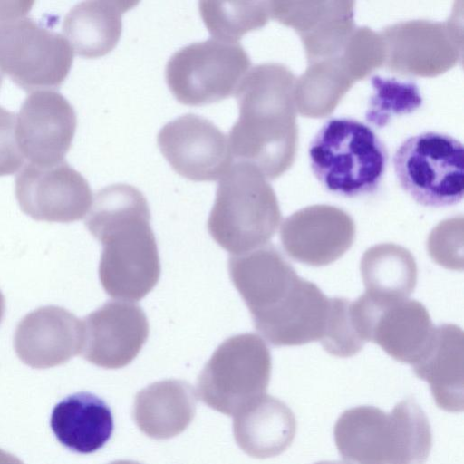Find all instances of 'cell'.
Returning <instances> with one entry per match:
<instances>
[{"label": "cell", "instance_id": "obj_31", "mask_svg": "<svg viewBox=\"0 0 464 464\" xmlns=\"http://www.w3.org/2000/svg\"><path fill=\"white\" fill-rule=\"evenodd\" d=\"M110 464H140V463L136 462V461H131V460H117V461H113Z\"/></svg>", "mask_w": 464, "mask_h": 464}, {"label": "cell", "instance_id": "obj_19", "mask_svg": "<svg viewBox=\"0 0 464 464\" xmlns=\"http://www.w3.org/2000/svg\"><path fill=\"white\" fill-rule=\"evenodd\" d=\"M50 425L59 442L72 451L90 454L102 448L113 431L110 407L90 392H77L53 409Z\"/></svg>", "mask_w": 464, "mask_h": 464}, {"label": "cell", "instance_id": "obj_18", "mask_svg": "<svg viewBox=\"0 0 464 464\" xmlns=\"http://www.w3.org/2000/svg\"><path fill=\"white\" fill-rule=\"evenodd\" d=\"M193 387L183 380L168 379L151 383L135 397L133 418L148 437L167 440L183 432L196 413Z\"/></svg>", "mask_w": 464, "mask_h": 464}, {"label": "cell", "instance_id": "obj_7", "mask_svg": "<svg viewBox=\"0 0 464 464\" xmlns=\"http://www.w3.org/2000/svg\"><path fill=\"white\" fill-rule=\"evenodd\" d=\"M72 61L73 50L63 35L27 16L0 26V71L26 91L59 87Z\"/></svg>", "mask_w": 464, "mask_h": 464}, {"label": "cell", "instance_id": "obj_10", "mask_svg": "<svg viewBox=\"0 0 464 464\" xmlns=\"http://www.w3.org/2000/svg\"><path fill=\"white\" fill-rule=\"evenodd\" d=\"M230 279L244 299L262 335L280 313L300 277L272 244L228 260Z\"/></svg>", "mask_w": 464, "mask_h": 464}, {"label": "cell", "instance_id": "obj_29", "mask_svg": "<svg viewBox=\"0 0 464 464\" xmlns=\"http://www.w3.org/2000/svg\"><path fill=\"white\" fill-rule=\"evenodd\" d=\"M0 464H24L15 456L0 449Z\"/></svg>", "mask_w": 464, "mask_h": 464}, {"label": "cell", "instance_id": "obj_11", "mask_svg": "<svg viewBox=\"0 0 464 464\" xmlns=\"http://www.w3.org/2000/svg\"><path fill=\"white\" fill-rule=\"evenodd\" d=\"M159 148L179 175L196 181L220 179L232 164L228 138L210 120L186 113L166 123Z\"/></svg>", "mask_w": 464, "mask_h": 464}, {"label": "cell", "instance_id": "obj_13", "mask_svg": "<svg viewBox=\"0 0 464 464\" xmlns=\"http://www.w3.org/2000/svg\"><path fill=\"white\" fill-rule=\"evenodd\" d=\"M81 354L105 369L130 364L145 344L150 326L142 308L134 303L109 301L83 320Z\"/></svg>", "mask_w": 464, "mask_h": 464}, {"label": "cell", "instance_id": "obj_8", "mask_svg": "<svg viewBox=\"0 0 464 464\" xmlns=\"http://www.w3.org/2000/svg\"><path fill=\"white\" fill-rule=\"evenodd\" d=\"M15 197L23 212L47 222L80 220L92 203L87 179L64 160L51 165L25 164L15 179Z\"/></svg>", "mask_w": 464, "mask_h": 464}, {"label": "cell", "instance_id": "obj_25", "mask_svg": "<svg viewBox=\"0 0 464 464\" xmlns=\"http://www.w3.org/2000/svg\"><path fill=\"white\" fill-rule=\"evenodd\" d=\"M392 85L378 88L369 102L366 119L375 126L383 127L395 114L411 112L422 102L417 85L412 82L391 81Z\"/></svg>", "mask_w": 464, "mask_h": 464}, {"label": "cell", "instance_id": "obj_26", "mask_svg": "<svg viewBox=\"0 0 464 464\" xmlns=\"http://www.w3.org/2000/svg\"><path fill=\"white\" fill-rule=\"evenodd\" d=\"M350 306L351 302L345 298H331L330 314L321 343L326 352L335 356H353L365 343L355 330Z\"/></svg>", "mask_w": 464, "mask_h": 464}, {"label": "cell", "instance_id": "obj_9", "mask_svg": "<svg viewBox=\"0 0 464 464\" xmlns=\"http://www.w3.org/2000/svg\"><path fill=\"white\" fill-rule=\"evenodd\" d=\"M362 338L380 345L395 360L414 364L427 350L435 326L426 308L416 300L379 304L367 295L352 302Z\"/></svg>", "mask_w": 464, "mask_h": 464}, {"label": "cell", "instance_id": "obj_22", "mask_svg": "<svg viewBox=\"0 0 464 464\" xmlns=\"http://www.w3.org/2000/svg\"><path fill=\"white\" fill-rule=\"evenodd\" d=\"M365 295L382 304L408 299L416 286L417 266L411 252L385 243L366 250L361 260Z\"/></svg>", "mask_w": 464, "mask_h": 464}, {"label": "cell", "instance_id": "obj_1", "mask_svg": "<svg viewBox=\"0 0 464 464\" xmlns=\"http://www.w3.org/2000/svg\"><path fill=\"white\" fill-rule=\"evenodd\" d=\"M150 222L148 201L137 188L115 183L96 192L85 226L102 245L99 277L111 297L139 301L158 284L160 262Z\"/></svg>", "mask_w": 464, "mask_h": 464}, {"label": "cell", "instance_id": "obj_32", "mask_svg": "<svg viewBox=\"0 0 464 464\" xmlns=\"http://www.w3.org/2000/svg\"><path fill=\"white\" fill-rule=\"evenodd\" d=\"M314 464H344L339 461H320Z\"/></svg>", "mask_w": 464, "mask_h": 464}, {"label": "cell", "instance_id": "obj_15", "mask_svg": "<svg viewBox=\"0 0 464 464\" xmlns=\"http://www.w3.org/2000/svg\"><path fill=\"white\" fill-rule=\"evenodd\" d=\"M334 440L350 464H397L399 427L393 411L368 405L348 409L335 423Z\"/></svg>", "mask_w": 464, "mask_h": 464}, {"label": "cell", "instance_id": "obj_27", "mask_svg": "<svg viewBox=\"0 0 464 464\" xmlns=\"http://www.w3.org/2000/svg\"><path fill=\"white\" fill-rule=\"evenodd\" d=\"M24 159L16 136V114L0 106V176L16 172Z\"/></svg>", "mask_w": 464, "mask_h": 464}, {"label": "cell", "instance_id": "obj_28", "mask_svg": "<svg viewBox=\"0 0 464 464\" xmlns=\"http://www.w3.org/2000/svg\"><path fill=\"white\" fill-rule=\"evenodd\" d=\"M34 4V1H0V26L26 16Z\"/></svg>", "mask_w": 464, "mask_h": 464}, {"label": "cell", "instance_id": "obj_17", "mask_svg": "<svg viewBox=\"0 0 464 464\" xmlns=\"http://www.w3.org/2000/svg\"><path fill=\"white\" fill-rule=\"evenodd\" d=\"M411 366L414 373L430 384L438 407L450 412L462 411L463 332L459 326H435L427 350Z\"/></svg>", "mask_w": 464, "mask_h": 464}, {"label": "cell", "instance_id": "obj_20", "mask_svg": "<svg viewBox=\"0 0 464 464\" xmlns=\"http://www.w3.org/2000/svg\"><path fill=\"white\" fill-rule=\"evenodd\" d=\"M138 2L88 0L65 14L63 36L79 55L95 58L107 54L117 44L122 28V14Z\"/></svg>", "mask_w": 464, "mask_h": 464}, {"label": "cell", "instance_id": "obj_16", "mask_svg": "<svg viewBox=\"0 0 464 464\" xmlns=\"http://www.w3.org/2000/svg\"><path fill=\"white\" fill-rule=\"evenodd\" d=\"M296 432L292 410L279 399L263 394L234 416L233 433L240 449L256 459L283 453Z\"/></svg>", "mask_w": 464, "mask_h": 464}, {"label": "cell", "instance_id": "obj_23", "mask_svg": "<svg viewBox=\"0 0 464 464\" xmlns=\"http://www.w3.org/2000/svg\"><path fill=\"white\" fill-rule=\"evenodd\" d=\"M198 6L208 32L219 41L238 43L242 35L260 23L255 3L203 0Z\"/></svg>", "mask_w": 464, "mask_h": 464}, {"label": "cell", "instance_id": "obj_33", "mask_svg": "<svg viewBox=\"0 0 464 464\" xmlns=\"http://www.w3.org/2000/svg\"><path fill=\"white\" fill-rule=\"evenodd\" d=\"M2 82H3V73L0 71V87H1Z\"/></svg>", "mask_w": 464, "mask_h": 464}, {"label": "cell", "instance_id": "obj_6", "mask_svg": "<svg viewBox=\"0 0 464 464\" xmlns=\"http://www.w3.org/2000/svg\"><path fill=\"white\" fill-rule=\"evenodd\" d=\"M248 65L239 43L209 38L176 51L167 62L165 77L178 101L203 105L235 94Z\"/></svg>", "mask_w": 464, "mask_h": 464}, {"label": "cell", "instance_id": "obj_30", "mask_svg": "<svg viewBox=\"0 0 464 464\" xmlns=\"http://www.w3.org/2000/svg\"><path fill=\"white\" fill-rule=\"evenodd\" d=\"M5 308V297L2 294V292L0 291V323L4 317Z\"/></svg>", "mask_w": 464, "mask_h": 464}, {"label": "cell", "instance_id": "obj_4", "mask_svg": "<svg viewBox=\"0 0 464 464\" xmlns=\"http://www.w3.org/2000/svg\"><path fill=\"white\" fill-rule=\"evenodd\" d=\"M392 165L401 188L420 205L450 207L463 198V145L450 134L429 130L408 137L395 150Z\"/></svg>", "mask_w": 464, "mask_h": 464}, {"label": "cell", "instance_id": "obj_3", "mask_svg": "<svg viewBox=\"0 0 464 464\" xmlns=\"http://www.w3.org/2000/svg\"><path fill=\"white\" fill-rule=\"evenodd\" d=\"M280 218L271 189L246 161H237L219 179L208 231L222 248L241 255L268 244Z\"/></svg>", "mask_w": 464, "mask_h": 464}, {"label": "cell", "instance_id": "obj_2", "mask_svg": "<svg viewBox=\"0 0 464 464\" xmlns=\"http://www.w3.org/2000/svg\"><path fill=\"white\" fill-rule=\"evenodd\" d=\"M308 159L314 176L327 191L358 198L380 188L389 154L372 127L353 118L334 117L311 140Z\"/></svg>", "mask_w": 464, "mask_h": 464}, {"label": "cell", "instance_id": "obj_14", "mask_svg": "<svg viewBox=\"0 0 464 464\" xmlns=\"http://www.w3.org/2000/svg\"><path fill=\"white\" fill-rule=\"evenodd\" d=\"M82 343V320L55 305L27 314L17 324L14 337L16 355L34 369L66 363L81 354Z\"/></svg>", "mask_w": 464, "mask_h": 464}, {"label": "cell", "instance_id": "obj_24", "mask_svg": "<svg viewBox=\"0 0 464 464\" xmlns=\"http://www.w3.org/2000/svg\"><path fill=\"white\" fill-rule=\"evenodd\" d=\"M394 412L399 427V457L397 464H425L432 446L429 420L411 399L398 402Z\"/></svg>", "mask_w": 464, "mask_h": 464}, {"label": "cell", "instance_id": "obj_5", "mask_svg": "<svg viewBox=\"0 0 464 464\" xmlns=\"http://www.w3.org/2000/svg\"><path fill=\"white\" fill-rule=\"evenodd\" d=\"M271 368L270 351L258 335H233L216 349L198 375V396L213 410L235 416L266 393Z\"/></svg>", "mask_w": 464, "mask_h": 464}, {"label": "cell", "instance_id": "obj_12", "mask_svg": "<svg viewBox=\"0 0 464 464\" xmlns=\"http://www.w3.org/2000/svg\"><path fill=\"white\" fill-rule=\"evenodd\" d=\"M77 126L73 106L54 90L32 92L16 115V136L30 163L51 165L63 160Z\"/></svg>", "mask_w": 464, "mask_h": 464}, {"label": "cell", "instance_id": "obj_21", "mask_svg": "<svg viewBox=\"0 0 464 464\" xmlns=\"http://www.w3.org/2000/svg\"><path fill=\"white\" fill-rule=\"evenodd\" d=\"M355 228L349 218L328 223L302 220L297 215L285 220L280 239L285 252L295 261L313 266L328 265L353 245Z\"/></svg>", "mask_w": 464, "mask_h": 464}]
</instances>
